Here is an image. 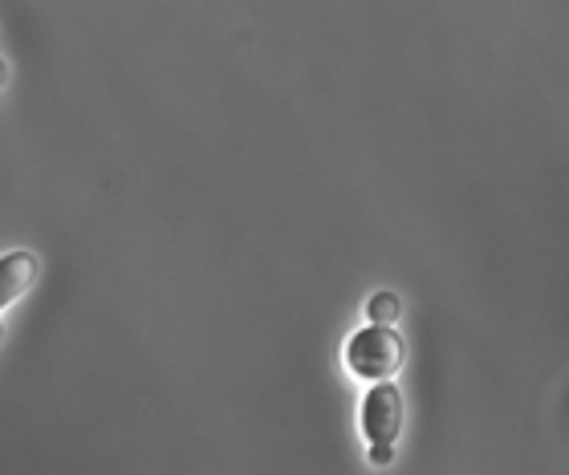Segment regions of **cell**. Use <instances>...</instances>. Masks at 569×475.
<instances>
[{"mask_svg":"<svg viewBox=\"0 0 569 475\" xmlns=\"http://www.w3.org/2000/svg\"><path fill=\"white\" fill-rule=\"evenodd\" d=\"M403 357H407L403 337L391 325H375V321H370L367 330H358L350 337V345H346V366H350V374L370 382L395 378L399 366H403Z\"/></svg>","mask_w":569,"mask_h":475,"instance_id":"6da1fadb","label":"cell"},{"mask_svg":"<svg viewBox=\"0 0 569 475\" xmlns=\"http://www.w3.org/2000/svg\"><path fill=\"white\" fill-rule=\"evenodd\" d=\"M403 431V394L395 382H375L362 398V435L370 443H395Z\"/></svg>","mask_w":569,"mask_h":475,"instance_id":"7a4b0ae2","label":"cell"},{"mask_svg":"<svg viewBox=\"0 0 569 475\" xmlns=\"http://www.w3.org/2000/svg\"><path fill=\"white\" fill-rule=\"evenodd\" d=\"M37 281V261L29 252H9L0 256V310H9L12 301H21Z\"/></svg>","mask_w":569,"mask_h":475,"instance_id":"3957f363","label":"cell"},{"mask_svg":"<svg viewBox=\"0 0 569 475\" xmlns=\"http://www.w3.org/2000/svg\"><path fill=\"white\" fill-rule=\"evenodd\" d=\"M399 313H403V301L395 297V293H375V297L367 301V317L375 321V325H395Z\"/></svg>","mask_w":569,"mask_h":475,"instance_id":"277c9868","label":"cell"},{"mask_svg":"<svg viewBox=\"0 0 569 475\" xmlns=\"http://www.w3.org/2000/svg\"><path fill=\"white\" fill-rule=\"evenodd\" d=\"M391 459H395L391 443H370V464H375V467H387Z\"/></svg>","mask_w":569,"mask_h":475,"instance_id":"5b68a950","label":"cell"},{"mask_svg":"<svg viewBox=\"0 0 569 475\" xmlns=\"http://www.w3.org/2000/svg\"><path fill=\"white\" fill-rule=\"evenodd\" d=\"M9 82V65H4V58H0V85Z\"/></svg>","mask_w":569,"mask_h":475,"instance_id":"8992f818","label":"cell"},{"mask_svg":"<svg viewBox=\"0 0 569 475\" xmlns=\"http://www.w3.org/2000/svg\"><path fill=\"white\" fill-rule=\"evenodd\" d=\"M0 337H4V330H0Z\"/></svg>","mask_w":569,"mask_h":475,"instance_id":"52a82bcc","label":"cell"}]
</instances>
